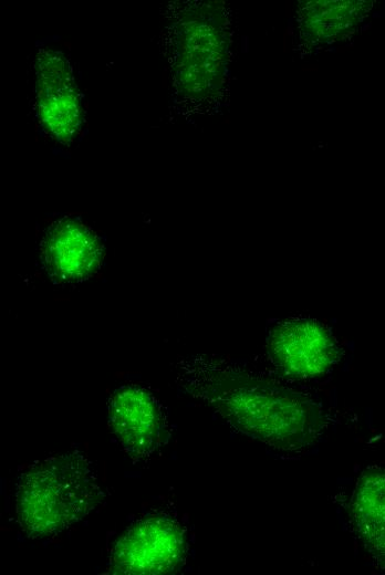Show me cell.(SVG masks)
I'll return each instance as SVG.
<instances>
[{"label":"cell","instance_id":"obj_1","mask_svg":"<svg viewBox=\"0 0 385 575\" xmlns=\"http://www.w3.org/2000/svg\"><path fill=\"white\" fill-rule=\"evenodd\" d=\"M187 390L208 402L238 431L279 450L312 445L322 430L316 406L302 395L212 358L179 367Z\"/></svg>","mask_w":385,"mask_h":575},{"label":"cell","instance_id":"obj_2","mask_svg":"<svg viewBox=\"0 0 385 575\" xmlns=\"http://www.w3.org/2000/svg\"><path fill=\"white\" fill-rule=\"evenodd\" d=\"M96 471L72 451L28 466L15 482V514L31 537L54 535L86 516L102 500Z\"/></svg>","mask_w":385,"mask_h":575},{"label":"cell","instance_id":"obj_3","mask_svg":"<svg viewBox=\"0 0 385 575\" xmlns=\"http://www.w3.org/2000/svg\"><path fill=\"white\" fill-rule=\"evenodd\" d=\"M185 555L186 537L179 522L166 514H152L136 521L116 541L110 555V572L168 574L181 566Z\"/></svg>","mask_w":385,"mask_h":575},{"label":"cell","instance_id":"obj_4","mask_svg":"<svg viewBox=\"0 0 385 575\" xmlns=\"http://www.w3.org/2000/svg\"><path fill=\"white\" fill-rule=\"evenodd\" d=\"M108 426L123 450L134 460L150 457L168 439L163 406L138 385H124L112 394Z\"/></svg>","mask_w":385,"mask_h":575},{"label":"cell","instance_id":"obj_5","mask_svg":"<svg viewBox=\"0 0 385 575\" xmlns=\"http://www.w3.org/2000/svg\"><path fill=\"white\" fill-rule=\"evenodd\" d=\"M268 352L277 367L296 378L321 376L337 358L331 332L312 318H292L278 324L268 339Z\"/></svg>","mask_w":385,"mask_h":575},{"label":"cell","instance_id":"obj_6","mask_svg":"<svg viewBox=\"0 0 385 575\" xmlns=\"http://www.w3.org/2000/svg\"><path fill=\"white\" fill-rule=\"evenodd\" d=\"M42 252L48 272L62 282L89 278L102 260L98 238L85 224L72 219H63L50 229Z\"/></svg>","mask_w":385,"mask_h":575},{"label":"cell","instance_id":"obj_7","mask_svg":"<svg viewBox=\"0 0 385 575\" xmlns=\"http://www.w3.org/2000/svg\"><path fill=\"white\" fill-rule=\"evenodd\" d=\"M39 75V107L42 121L56 137L66 138L79 122V103L61 59H50Z\"/></svg>","mask_w":385,"mask_h":575},{"label":"cell","instance_id":"obj_8","mask_svg":"<svg viewBox=\"0 0 385 575\" xmlns=\"http://www.w3.org/2000/svg\"><path fill=\"white\" fill-rule=\"evenodd\" d=\"M353 515L368 551L385 562V470L363 472L354 494Z\"/></svg>","mask_w":385,"mask_h":575},{"label":"cell","instance_id":"obj_9","mask_svg":"<svg viewBox=\"0 0 385 575\" xmlns=\"http://www.w3.org/2000/svg\"><path fill=\"white\" fill-rule=\"evenodd\" d=\"M292 33H293V28H292V25L289 24L282 33V46H283L284 53H287L290 49Z\"/></svg>","mask_w":385,"mask_h":575},{"label":"cell","instance_id":"obj_10","mask_svg":"<svg viewBox=\"0 0 385 575\" xmlns=\"http://www.w3.org/2000/svg\"><path fill=\"white\" fill-rule=\"evenodd\" d=\"M301 70L304 72H315L319 70V67L315 64H305L301 66Z\"/></svg>","mask_w":385,"mask_h":575},{"label":"cell","instance_id":"obj_11","mask_svg":"<svg viewBox=\"0 0 385 575\" xmlns=\"http://www.w3.org/2000/svg\"><path fill=\"white\" fill-rule=\"evenodd\" d=\"M290 12H291V2L287 1V6H285V14H287V17L290 15Z\"/></svg>","mask_w":385,"mask_h":575}]
</instances>
